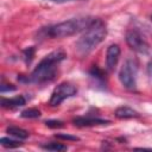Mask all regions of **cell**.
I'll return each mask as SVG.
<instances>
[{
    "instance_id": "cell-1",
    "label": "cell",
    "mask_w": 152,
    "mask_h": 152,
    "mask_svg": "<svg viewBox=\"0 0 152 152\" xmlns=\"http://www.w3.org/2000/svg\"><path fill=\"white\" fill-rule=\"evenodd\" d=\"M107 36V27L100 19H94L91 24L84 30V33L75 44V51L80 57L89 55L94 49L101 44Z\"/></svg>"
},
{
    "instance_id": "cell-2",
    "label": "cell",
    "mask_w": 152,
    "mask_h": 152,
    "mask_svg": "<svg viewBox=\"0 0 152 152\" xmlns=\"http://www.w3.org/2000/svg\"><path fill=\"white\" fill-rule=\"evenodd\" d=\"M65 57L66 55L62 50L52 51L51 53L46 55L34 68V70L32 71L27 81L33 83H45V82L52 81L57 72V65Z\"/></svg>"
},
{
    "instance_id": "cell-3",
    "label": "cell",
    "mask_w": 152,
    "mask_h": 152,
    "mask_svg": "<svg viewBox=\"0 0 152 152\" xmlns=\"http://www.w3.org/2000/svg\"><path fill=\"white\" fill-rule=\"evenodd\" d=\"M94 19H90L88 17L83 18H72L70 20H65L62 23H58L56 25L49 26L45 30V34L51 38H65L74 36L81 31H84L93 21Z\"/></svg>"
},
{
    "instance_id": "cell-4",
    "label": "cell",
    "mask_w": 152,
    "mask_h": 152,
    "mask_svg": "<svg viewBox=\"0 0 152 152\" xmlns=\"http://www.w3.org/2000/svg\"><path fill=\"white\" fill-rule=\"evenodd\" d=\"M137 74H138L137 61L133 58H127L119 71V80L126 89L133 90L137 87Z\"/></svg>"
},
{
    "instance_id": "cell-5",
    "label": "cell",
    "mask_w": 152,
    "mask_h": 152,
    "mask_svg": "<svg viewBox=\"0 0 152 152\" xmlns=\"http://www.w3.org/2000/svg\"><path fill=\"white\" fill-rule=\"evenodd\" d=\"M76 93H77V89L75 86H72L69 82H63L53 89L51 97H50V101H49V104L52 107L59 106L64 100L76 95Z\"/></svg>"
},
{
    "instance_id": "cell-6",
    "label": "cell",
    "mask_w": 152,
    "mask_h": 152,
    "mask_svg": "<svg viewBox=\"0 0 152 152\" xmlns=\"http://www.w3.org/2000/svg\"><path fill=\"white\" fill-rule=\"evenodd\" d=\"M126 43L133 51H135L138 53L146 55L148 52V50H150L148 43L144 38V36L138 30H134V28L127 31V33H126Z\"/></svg>"
},
{
    "instance_id": "cell-7",
    "label": "cell",
    "mask_w": 152,
    "mask_h": 152,
    "mask_svg": "<svg viewBox=\"0 0 152 152\" xmlns=\"http://www.w3.org/2000/svg\"><path fill=\"white\" fill-rule=\"evenodd\" d=\"M120 53H121V50L118 44H112L108 46L107 55H106V66L109 71H113L115 69L120 58Z\"/></svg>"
},
{
    "instance_id": "cell-8",
    "label": "cell",
    "mask_w": 152,
    "mask_h": 152,
    "mask_svg": "<svg viewBox=\"0 0 152 152\" xmlns=\"http://www.w3.org/2000/svg\"><path fill=\"white\" fill-rule=\"evenodd\" d=\"M75 126L78 127H90V126H101L109 124V120L100 119V118H91V116H77L72 120Z\"/></svg>"
},
{
    "instance_id": "cell-9",
    "label": "cell",
    "mask_w": 152,
    "mask_h": 152,
    "mask_svg": "<svg viewBox=\"0 0 152 152\" xmlns=\"http://www.w3.org/2000/svg\"><path fill=\"white\" fill-rule=\"evenodd\" d=\"M115 116L118 119H133V118H138L139 113L137 110H134L133 108L128 107V106H120L115 109Z\"/></svg>"
},
{
    "instance_id": "cell-10",
    "label": "cell",
    "mask_w": 152,
    "mask_h": 152,
    "mask_svg": "<svg viewBox=\"0 0 152 152\" xmlns=\"http://www.w3.org/2000/svg\"><path fill=\"white\" fill-rule=\"evenodd\" d=\"M26 103V100L23 95H18L14 97H10V99H1V106L5 108H17V107H21Z\"/></svg>"
},
{
    "instance_id": "cell-11",
    "label": "cell",
    "mask_w": 152,
    "mask_h": 152,
    "mask_svg": "<svg viewBox=\"0 0 152 152\" xmlns=\"http://www.w3.org/2000/svg\"><path fill=\"white\" fill-rule=\"evenodd\" d=\"M6 132L10 134V135H13L18 139H27L28 138V132L20 128V127H15V126H10L7 127Z\"/></svg>"
},
{
    "instance_id": "cell-12",
    "label": "cell",
    "mask_w": 152,
    "mask_h": 152,
    "mask_svg": "<svg viewBox=\"0 0 152 152\" xmlns=\"http://www.w3.org/2000/svg\"><path fill=\"white\" fill-rule=\"evenodd\" d=\"M42 147L48 151H65V150H68V146L64 144H61V142H48V144L42 145Z\"/></svg>"
},
{
    "instance_id": "cell-13",
    "label": "cell",
    "mask_w": 152,
    "mask_h": 152,
    "mask_svg": "<svg viewBox=\"0 0 152 152\" xmlns=\"http://www.w3.org/2000/svg\"><path fill=\"white\" fill-rule=\"evenodd\" d=\"M20 115L21 118H25V119H36V118H39L42 114H40V110H38L37 108H28L23 110Z\"/></svg>"
},
{
    "instance_id": "cell-14",
    "label": "cell",
    "mask_w": 152,
    "mask_h": 152,
    "mask_svg": "<svg viewBox=\"0 0 152 152\" xmlns=\"http://www.w3.org/2000/svg\"><path fill=\"white\" fill-rule=\"evenodd\" d=\"M0 144L6 148H14V147H18V146L21 145V142H19L18 140H13V139H10V138H1Z\"/></svg>"
},
{
    "instance_id": "cell-15",
    "label": "cell",
    "mask_w": 152,
    "mask_h": 152,
    "mask_svg": "<svg viewBox=\"0 0 152 152\" xmlns=\"http://www.w3.org/2000/svg\"><path fill=\"white\" fill-rule=\"evenodd\" d=\"M45 125L50 128H61L64 126L63 121H61V120H46Z\"/></svg>"
},
{
    "instance_id": "cell-16",
    "label": "cell",
    "mask_w": 152,
    "mask_h": 152,
    "mask_svg": "<svg viewBox=\"0 0 152 152\" xmlns=\"http://www.w3.org/2000/svg\"><path fill=\"white\" fill-rule=\"evenodd\" d=\"M33 53H34V49L33 48H28L26 50H24V58H25V62L26 63H30L32 57H33Z\"/></svg>"
},
{
    "instance_id": "cell-17",
    "label": "cell",
    "mask_w": 152,
    "mask_h": 152,
    "mask_svg": "<svg viewBox=\"0 0 152 152\" xmlns=\"http://www.w3.org/2000/svg\"><path fill=\"white\" fill-rule=\"evenodd\" d=\"M56 138L58 139H63V140H71V141H76V140H80L78 137L76 135H70V134H56Z\"/></svg>"
},
{
    "instance_id": "cell-18",
    "label": "cell",
    "mask_w": 152,
    "mask_h": 152,
    "mask_svg": "<svg viewBox=\"0 0 152 152\" xmlns=\"http://www.w3.org/2000/svg\"><path fill=\"white\" fill-rule=\"evenodd\" d=\"M7 84H2L0 87V90L1 93H5V91H12V90H15V87L13 84H8V87H6Z\"/></svg>"
},
{
    "instance_id": "cell-19",
    "label": "cell",
    "mask_w": 152,
    "mask_h": 152,
    "mask_svg": "<svg viewBox=\"0 0 152 152\" xmlns=\"http://www.w3.org/2000/svg\"><path fill=\"white\" fill-rule=\"evenodd\" d=\"M148 72H150V75L152 76V59H151V62L148 63Z\"/></svg>"
},
{
    "instance_id": "cell-20",
    "label": "cell",
    "mask_w": 152,
    "mask_h": 152,
    "mask_svg": "<svg viewBox=\"0 0 152 152\" xmlns=\"http://www.w3.org/2000/svg\"><path fill=\"white\" fill-rule=\"evenodd\" d=\"M50 1H53V2H68V1H74V0H50Z\"/></svg>"
},
{
    "instance_id": "cell-21",
    "label": "cell",
    "mask_w": 152,
    "mask_h": 152,
    "mask_svg": "<svg viewBox=\"0 0 152 152\" xmlns=\"http://www.w3.org/2000/svg\"><path fill=\"white\" fill-rule=\"evenodd\" d=\"M151 19H152V15H151Z\"/></svg>"
}]
</instances>
